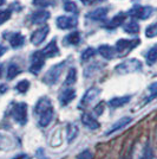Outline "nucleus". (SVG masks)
<instances>
[{
	"label": "nucleus",
	"mask_w": 157,
	"mask_h": 159,
	"mask_svg": "<svg viewBox=\"0 0 157 159\" xmlns=\"http://www.w3.org/2000/svg\"><path fill=\"white\" fill-rule=\"evenodd\" d=\"M152 159H157V157L156 156H152Z\"/></svg>",
	"instance_id": "nucleus-43"
},
{
	"label": "nucleus",
	"mask_w": 157,
	"mask_h": 159,
	"mask_svg": "<svg viewBox=\"0 0 157 159\" xmlns=\"http://www.w3.org/2000/svg\"><path fill=\"white\" fill-rule=\"evenodd\" d=\"M10 17H11V10H0V25L7 21Z\"/></svg>",
	"instance_id": "nucleus-31"
},
{
	"label": "nucleus",
	"mask_w": 157,
	"mask_h": 159,
	"mask_svg": "<svg viewBox=\"0 0 157 159\" xmlns=\"http://www.w3.org/2000/svg\"><path fill=\"white\" fill-rule=\"evenodd\" d=\"M106 14H108V8H105V7H99V8H96L95 11H92L91 13L89 14V17H90L92 20H102L106 17Z\"/></svg>",
	"instance_id": "nucleus-21"
},
{
	"label": "nucleus",
	"mask_w": 157,
	"mask_h": 159,
	"mask_svg": "<svg viewBox=\"0 0 157 159\" xmlns=\"http://www.w3.org/2000/svg\"><path fill=\"white\" fill-rule=\"evenodd\" d=\"M49 32H50V27L47 26V25L40 27L38 30H36V31L32 33V36H31V42H32V44H34V45L41 44V43L45 40L46 36L49 34Z\"/></svg>",
	"instance_id": "nucleus-8"
},
{
	"label": "nucleus",
	"mask_w": 157,
	"mask_h": 159,
	"mask_svg": "<svg viewBox=\"0 0 157 159\" xmlns=\"http://www.w3.org/2000/svg\"><path fill=\"white\" fill-rule=\"evenodd\" d=\"M80 42V34L79 32L74 31V32L70 33L69 36H66V38L64 39V44H71V45H77Z\"/></svg>",
	"instance_id": "nucleus-22"
},
{
	"label": "nucleus",
	"mask_w": 157,
	"mask_h": 159,
	"mask_svg": "<svg viewBox=\"0 0 157 159\" xmlns=\"http://www.w3.org/2000/svg\"><path fill=\"white\" fill-rule=\"evenodd\" d=\"M145 36H146L148 38L156 37L157 36V23H155V24H152V25L146 27V30H145Z\"/></svg>",
	"instance_id": "nucleus-29"
},
{
	"label": "nucleus",
	"mask_w": 157,
	"mask_h": 159,
	"mask_svg": "<svg viewBox=\"0 0 157 159\" xmlns=\"http://www.w3.org/2000/svg\"><path fill=\"white\" fill-rule=\"evenodd\" d=\"M80 1H82V2H84L85 5H89V4H91L93 0H80Z\"/></svg>",
	"instance_id": "nucleus-40"
},
{
	"label": "nucleus",
	"mask_w": 157,
	"mask_h": 159,
	"mask_svg": "<svg viewBox=\"0 0 157 159\" xmlns=\"http://www.w3.org/2000/svg\"><path fill=\"white\" fill-rule=\"evenodd\" d=\"M93 111H95V113H96L97 115H100L102 113L104 112V103H103V102H100L99 105H97V106L93 108Z\"/></svg>",
	"instance_id": "nucleus-35"
},
{
	"label": "nucleus",
	"mask_w": 157,
	"mask_h": 159,
	"mask_svg": "<svg viewBox=\"0 0 157 159\" xmlns=\"http://www.w3.org/2000/svg\"><path fill=\"white\" fill-rule=\"evenodd\" d=\"M24 42H25V37L19 32L13 33L10 37V44H11L12 48H20L24 44Z\"/></svg>",
	"instance_id": "nucleus-19"
},
{
	"label": "nucleus",
	"mask_w": 157,
	"mask_h": 159,
	"mask_svg": "<svg viewBox=\"0 0 157 159\" xmlns=\"http://www.w3.org/2000/svg\"><path fill=\"white\" fill-rule=\"evenodd\" d=\"M65 64V62H62V63H58V64H56V66L50 68V70L44 76V82H45L46 84L51 86V84H54L58 81L62 73H63V69H64Z\"/></svg>",
	"instance_id": "nucleus-4"
},
{
	"label": "nucleus",
	"mask_w": 157,
	"mask_h": 159,
	"mask_svg": "<svg viewBox=\"0 0 157 159\" xmlns=\"http://www.w3.org/2000/svg\"><path fill=\"white\" fill-rule=\"evenodd\" d=\"M124 31L128 33H131V34L138 33V31H139V25H138L135 20H132V21L128 23V24L124 26Z\"/></svg>",
	"instance_id": "nucleus-24"
},
{
	"label": "nucleus",
	"mask_w": 157,
	"mask_h": 159,
	"mask_svg": "<svg viewBox=\"0 0 157 159\" xmlns=\"http://www.w3.org/2000/svg\"><path fill=\"white\" fill-rule=\"evenodd\" d=\"M11 115L18 124L25 125L27 122V105L24 102L15 103L11 111Z\"/></svg>",
	"instance_id": "nucleus-3"
},
{
	"label": "nucleus",
	"mask_w": 157,
	"mask_h": 159,
	"mask_svg": "<svg viewBox=\"0 0 157 159\" xmlns=\"http://www.w3.org/2000/svg\"><path fill=\"white\" fill-rule=\"evenodd\" d=\"M6 48L4 47V45H0V57H1V56H2V55H4V53L6 52Z\"/></svg>",
	"instance_id": "nucleus-37"
},
{
	"label": "nucleus",
	"mask_w": 157,
	"mask_h": 159,
	"mask_svg": "<svg viewBox=\"0 0 157 159\" xmlns=\"http://www.w3.org/2000/svg\"><path fill=\"white\" fill-rule=\"evenodd\" d=\"M156 61H157V48L154 47V48H151L150 50L148 51V53H146V62H148L149 66H151V64H154Z\"/></svg>",
	"instance_id": "nucleus-25"
},
{
	"label": "nucleus",
	"mask_w": 157,
	"mask_h": 159,
	"mask_svg": "<svg viewBox=\"0 0 157 159\" xmlns=\"http://www.w3.org/2000/svg\"><path fill=\"white\" fill-rule=\"evenodd\" d=\"M74 98H76V90L72 89V88H67V89H65L63 93L60 94L59 101H60L62 106H66V105H69Z\"/></svg>",
	"instance_id": "nucleus-13"
},
{
	"label": "nucleus",
	"mask_w": 157,
	"mask_h": 159,
	"mask_svg": "<svg viewBox=\"0 0 157 159\" xmlns=\"http://www.w3.org/2000/svg\"><path fill=\"white\" fill-rule=\"evenodd\" d=\"M82 122L84 124V126L90 128V129H97V128H99V122L93 116H91L90 114H83L82 115Z\"/></svg>",
	"instance_id": "nucleus-15"
},
{
	"label": "nucleus",
	"mask_w": 157,
	"mask_h": 159,
	"mask_svg": "<svg viewBox=\"0 0 157 159\" xmlns=\"http://www.w3.org/2000/svg\"><path fill=\"white\" fill-rule=\"evenodd\" d=\"M139 44V39H119L116 43V51L119 53H128L130 50H132L134 48H136Z\"/></svg>",
	"instance_id": "nucleus-5"
},
{
	"label": "nucleus",
	"mask_w": 157,
	"mask_h": 159,
	"mask_svg": "<svg viewBox=\"0 0 157 159\" xmlns=\"http://www.w3.org/2000/svg\"><path fill=\"white\" fill-rule=\"evenodd\" d=\"M36 154H37V158H38V159H49L45 156V152H44V150H43V148H39V150L37 151V153H36Z\"/></svg>",
	"instance_id": "nucleus-36"
},
{
	"label": "nucleus",
	"mask_w": 157,
	"mask_h": 159,
	"mask_svg": "<svg viewBox=\"0 0 157 159\" xmlns=\"http://www.w3.org/2000/svg\"><path fill=\"white\" fill-rule=\"evenodd\" d=\"M131 121H132V119L131 118H129V116H124V118H122V119H119L117 121V122H115L113 125L111 126V128L106 132V134L108 135H110V134H112V133L117 132V131H119V129H122V128H124L126 125H129Z\"/></svg>",
	"instance_id": "nucleus-14"
},
{
	"label": "nucleus",
	"mask_w": 157,
	"mask_h": 159,
	"mask_svg": "<svg viewBox=\"0 0 157 159\" xmlns=\"http://www.w3.org/2000/svg\"><path fill=\"white\" fill-rule=\"evenodd\" d=\"M1 74H2V66H0V77H1Z\"/></svg>",
	"instance_id": "nucleus-42"
},
{
	"label": "nucleus",
	"mask_w": 157,
	"mask_h": 159,
	"mask_svg": "<svg viewBox=\"0 0 157 159\" xmlns=\"http://www.w3.org/2000/svg\"><path fill=\"white\" fill-rule=\"evenodd\" d=\"M41 52H43V55H44L45 57H47V58H51V57H54L56 55H58L59 49H58V47H57V40L56 39L51 40V42L41 50Z\"/></svg>",
	"instance_id": "nucleus-11"
},
{
	"label": "nucleus",
	"mask_w": 157,
	"mask_h": 159,
	"mask_svg": "<svg viewBox=\"0 0 157 159\" xmlns=\"http://www.w3.org/2000/svg\"><path fill=\"white\" fill-rule=\"evenodd\" d=\"M130 96L126 95V96H118V98H112L110 101H109V105L113 108H118V107L124 106L125 103H128L130 101Z\"/></svg>",
	"instance_id": "nucleus-18"
},
{
	"label": "nucleus",
	"mask_w": 157,
	"mask_h": 159,
	"mask_svg": "<svg viewBox=\"0 0 157 159\" xmlns=\"http://www.w3.org/2000/svg\"><path fill=\"white\" fill-rule=\"evenodd\" d=\"M34 114L38 116V125L47 127L53 119V107L49 98H41L34 107Z\"/></svg>",
	"instance_id": "nucleus-1"
},
{
	"label": "nucleus",
	"mask_w": 157,
	"mask_h": 159,
	"mask_svg": "<svg viewBox=\"0 0 157 159\" xmlns=\"http://www.w3.org/2000/svg\"><path fill=\"white\" fill-rule=\"evenodd\" d=\"M141 69H142V63L138 60H136V58L126 60L116 66V71L118 74H121V75L135 73V71H138Z\"/></svg>",
	"instance_id": "nucleus-2"
},
{
	"label": "nucleus",
	"mask_w": 157,
	"mask_h": 159,
	"mask_svg": "<svg viewBox=\"0 0 157 159\" xmlns=\"http://www.w3.org/2000/svg\"><path fill=\"white\" fill-rule=\"evenodd\" d=\"M79 133V128L77 125L74 124H69L67 127H66V138H67V141L71 143L72 140H74L77 138Z\"/></svg>",
	"instance_id": "nucleus-17"
},
{
	"label": "nucleus",
	"mask_w": 157,
	"mask_h": 159,
	"mask_svg": "<svg viewBox=\"0 0 157 159\" xmlns=\"http://www.w3.org/2000/svg\"><path fill=\"white\" fill-rule=\"evenodd\" d=\"M124 20H125V16L123 13H119V14H117V16H115V17L106 24V27H108L109 30H111V29L121 26Z\"/></svg>",
	"instance_id": "nucleus-20"
},
{
	"label": "nucleus",
	"mask_w": 157,
	"mask_h": 159,
	"mask_svg": "<svg viewBox=\"0 0 157 159\" xmlns=\"http://www.w3.org/2000/svg\"><path fill=\"white\" fill-rule=\"evenodd\" d=\"M50 16L51 14H50L49 11H46V10H38V11H36L32 14L31 19H32L33 24H43V23H45L46 20L50 18Z\"/></svg>",
	"instance_id": "nucleus-12"
},
{
	"label": "nucleus",
	"mask_w": 157,
	"mask_h": 159,
	"mask_svg": "<svg viewBox=\"0 0 157 159\" xmlns=\"http://www.w3.org/2000/svg\"><path fill=\"white\" fill-rule=\"evenodd\" d=\"M152 13V8L149 6H135L134 8H131L129 11V14H130L132 18H136V19H143L145 20L146 18L150 17V14Z\"/></svg>",
	"instance_id": "nucleus-7"
},
{
	"label": "nucleus",
	"mask_w": 157,
	"mask_h": 159,
	"mask_svg": "<svg viewBox=\"0 0 157 159\" xmlns=\"http://www.w3.org/2000/svg\"><path fill=\"white\" fill-rule=\"evenodd\" d=\"M6 89H7V87L5 86V84H1V86H0V93H5Z\"/></svg>",
	"instance_id": "nucleus-38"
},
{
	"label": "nucleus",
	"mask_w": 157,
	"mask_h": 159,
	"mask_svg": "<svg viewBox=\"0 0 157 159\" xmlns=\"http://www.w3.org/2000/svg\"><path fill=\"white\" fill-rule=\"evenodd\" d=\"M5 1H6V0H0V6H1V5H4V4H5Z\"/></svg>",
	"instance_id": "nucleus-41"
},
{
	"label": "nucleus",
	"mask_w": 157,
	"mask_h": 159,
	"mask_svg": "<svg viewBox=\"0 0 157 159\" xmlns=\"http://www.w3.org/2000/svg\"><path fill=\"white\" fill-rule=\"evenodd\" d=\"M115 50L112 47L108 45V44H104V45H100L98 48V52L100 53V56L105 58V60H111L115 57Z\"/></svg>",
	"instance_id": "nucleus-16"
},
{
	"label": "nucleus",
	"mask_w": 157,
	"mask_h": 159,
	"mask_svg": "<svg viewBox=\"0 0 157 159\" xmlns=\"http://www.w3.org/2000/svg\"><path fill=\"white\" fill-rule=\"evenodd\" d=\"M56 23L60 30H69V29H73L77 26V19L72 17H65V16L58 17Z\"/></svg>",
	"instance_id": "nucleus-9"
},
{
	"label": "nucleus",
	"mask_w": 157,
	"mask_h": 159,
	"mask_svg": "<svg viewBox=\"0 0 157 159\" xmlns=\"http://www.w3.org/2000/svg\"><path fill=\"white\" fill-rule=\"evenodd\" d=\"M92 158H93V156H92V153L89 150H85V151L80 152L78 154V157H77V159H92Z\"/></svg>",
	"instance_id": "nucleus-34"
},
{
	"label": "nucleus",
	"mask_w": 157,
	"mask_h": 159,
	"mask_svg": "<svg viewBox=\"0 0 157 159\" xmlns=\"http://www.w3.org/2000/svg\"><path fill=\"white\" fill-rule=\"evenodd\" d=\"M149 90H150L151 95L149 96L148 101H150V100H152L154 98H156V96H157V82L152 83V84H151V86L149 87Z\"/></svg>",
	"instance_id": "nucleus-33"
},
{
	"label": "nucleus",
	"mask_w": 157,
	"mask_h": 159,
	"mask_svg": "<svg viewBox=\"0 0 157 159\" xmlns=\"http://www.w3.org/2000/svg\"><path fill=\"white\" fill-rule=\"evenodd\" d=\"M100 94V89L99 88H90L84 95H83V99L80 101V106H89L91 102H93V100L97 99Z\"/></svg>",
	"instance_id": "nucleus-10"
},
{
	"label": "nucleus",
	"mask_w": 157,
	"mask_h": 159,
	"mask_svg": "<svg viewBox=\"0 0 157 159\" xmlns=\"http://www.w3.org/2000/svg\"><path fill=\"white\" fill-rule=\"evenodd\" d=\"M28 88H30V82L27 80L20 81V82H18V84L15 86V89L18 92H20V93H26L27 90H28Z\"/></svg>",
	"instance_id": "nucleus-28"
},
{
	"label": "nucleus",
	"mask_w": 157,
	"mask_h": 159,
	"mask_svg": "<svg viewBox=\"0 0 157 159\" xmlns=\"http://www.w3.org/2000/svg\"><path fill=\"white\" fill-rule=\"evenodd\" d=\"M95 55H96V50H95L93 48H87V49H85V50L82 52V60L83 61L90 60Z\"/></svg>",
	"instance_id": "nucleus-30"
},
{
	"label": "nucleus",
	"mask_w": 157,
	"mask_h": 159,
	"mask_svg": "<svg viewBox=\"0 0 157 159\" xmlns=\"http://www.w3.org/2000/svg\"><path fill=\"white\" fill-rule=\"evenodd\" d=\"M19 73H20L19 66H17V64H11V66H8V69H7V79L13 80Z\"/></svg>",
	"instance_id": "nucleus-26"
},
{
	"label": "nucleus",
	"mask_w": 157,
	"mask_h": 159,
	"mask_svg": "<svg viewBox=\"0 0 157 159\" xmlns=\"http://www.w3.org/2000/svg\"><path fill=\"white\" fill-rule=\"evenodd\" d=\"M34 4H38V5H45V0H36Z\"/></svg>",
	"instance_id": "nucleus-39"
},
{
	"label": "nucleus",
	"mask_w": 157,
	"mask_h": 159,
	"mask_svg": "<svg viewBox=\"0 0 157 159\" xmlns=\"http://www.w3.org/2000/svg\"><path fill=\"white\" fill-rule=\"evenodd\" d=\"M76 80H77V70L74 68H71L67 73V76H66L65 84L66 86H71L76 82Z\"/></svg>",
	"instance_id": "nucleus-23"
},
{
	"label": "nucleus",
	"mask_w": 157,
	"mask_h": 159,
	"mask_svg": "<svg viewBox=\"0 0 157 159\" xmlns=\"http://www.w3.org/2000/svg\"><path fill=\"white\" fill-rule=\"evenodd\" d=\"M64 10H65L66 12H70V13H78L77 5L73 1H69V0L64 2Z\"/></svg>",
	"instance_id": "nucleus-27"
},
{
	"label": "nucleus",
	"mask_w": 157,
	"mask_h": 159,
	"mask_svg": "<svg viewBox=\"0 0 157 159\" xmlns=\"http://www.w3.org/2000/svg\"><path fill=\"white\" fill-rule=\"evenodd\" d=\"M45 63V56L41 51H37L32 55L31 58V66H30V71L32 74H38L41 70Z\"/></svg>",
	"instance_id": "nucleus-6"
},
{
	"label": "nucleus",
	"mask_w": 157,
	"mask_h": 159,
	"mask_svg": "<svg viewBox=\"0 0 157 159\" xmlns=\"http://www.w3.org/2000/svg\"><path fill=\"white\" fill-rule=\"evenodd\" d=\"M141 159H152V150H151L150 146H145L143 153L141 156Z\"/></svg>",
	"instance_id": "nucleus-32"
}]
</instances>
